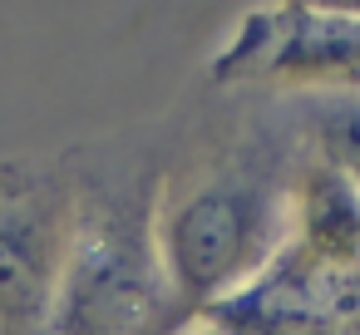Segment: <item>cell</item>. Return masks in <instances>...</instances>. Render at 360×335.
<instances>
[{"mask_svg":"<svg viewBox=\"0 0 360 335\" xmlns=\"http://www.w3.org/2000/svg\"><path fill=\"white\" fill-rule=\"evenodd\" d=\"M311 158L330 163L360 188V94H321L306 114Z\"/></svg>","mask_w":360,"mask_h":335,"instance_id":"6","label":"cell"},{"mask_svg":"<svg viewBox=\"0 0 360 335\" xmlns=\"http://www.w3.org/2000/svg\"><path fill=\"white\" fill-rule=\"evenodd\" d=\"M217 84L360 94V6H262L212 55Z\"/></svg>","mask_w":360,"mask_h":335,"instance_id":"3","label":"cell"},{"mask_svg":"<svg viewBox=\"0 0 360 335\" xmlns=\"http://www.w3.org/2000/svg\"><path fill=\"white\" fill-rule=\"evenodd\" d=\"M291 173L257 143L193 163L153 192V251L173 310L207 315L281 256Z\"/></svg>","mask_w":360,"mask_h":335,"instance_id":"1","label":"cell"},{"mask_svg":"<svg viewBox=\"0 0 360 335\" xmlns=\"http://www.w3.org/2000/svg\"><path fill=\"white\" fill-rule=\"evenodd\" d=\"M173 296L153 251V202L79 197L45 335H153Z\"/></svg>","mask_w":360,"mask_h":335,"instance_id":"2","label":"cell"},{"mask_svg":"<svg viewBox=\"0 0 360 335\" xmlns=\"http://www.w3.org/2000/svg\"><path fill=\"white\" fill-rule=\"evenodd\" d=\"M79 192L35 173L0 188V335H45L75 237Z\"/></svg>","mask_w":360,"mask_h":335,"instance_id":"4","label":"cell"},{"mask_svg":"<svg viewBox=\"0 0 360 335\" xmlns=\"http://www.w3.org/2000/svg\"><path fill=\"white\" fill-rule=\"evenodd\" d=\"M281 256L311 276L360 286V188L311 153L291 173Z\"/></svg>","mask_w":360,"mask_h":335,"instance_id":"5","label":"cell"}]
</instances>
